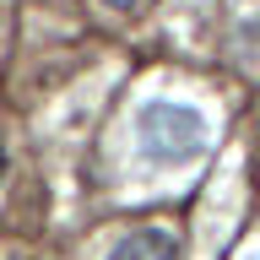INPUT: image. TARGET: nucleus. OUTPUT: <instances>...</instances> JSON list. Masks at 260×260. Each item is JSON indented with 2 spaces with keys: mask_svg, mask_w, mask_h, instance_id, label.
Segmentation results:
<instances>
[{
  "mask_svg": "<svg viewBox=\"0 0 260 260\" xmlns=\"http://www.w3.org/2000/svg\"><path fill=\"white\" fill-rule=\"evenodd\" d=\"M206 146V119L184 103H146L141 109V152L157 162H184Z\"/></svg>",
  "mask_w": 260,
  "mask_h": 260,
  "instance_id": "1",
  "label": "nucleus"
},
{
  "mask_svg": "<svg viewBox=\"0 0 260 260\" xmlns=\"http://www.w3.org/2000/svg\"><path fill=\"white\" fill-rule=\"evenodd\" d=\"M109 260H174V239L162 228H136V233H125L114 244Z\"/></svg>",
  "mask_w": 260,
  "mask_h": 260,
  "instance_id": "2",
  "label": "nucleus"
},
{
  "mask_svg": "<svg viewBox=\"0 0 260 260\" xmlns=\"http://www.w3.org/2000/svg\"><path fill=\"white\" fill-rule=\"evenodd\" d=\"M103 6H114V11H136L141 0H103Z\"/></svg>",
  "mask_w": 260,
  "mask_h": 260,
  "instance_id": "3",
  "label": "nucleus"
},
{
  "mask_svg": "<svg viewBox=\"0 0 260 260\" xmlns=\"http://www.w3.org/2000/svg\"><path fill=\"white\" fill-rule=\"evenodd\" d=\"M0 174H6V152H0Z\"/></svg>",
  "mask_w": 260,
  "mask_h": 260,
  "instance_id": "4",
  "label": "nucleus"
}]
</instances>
